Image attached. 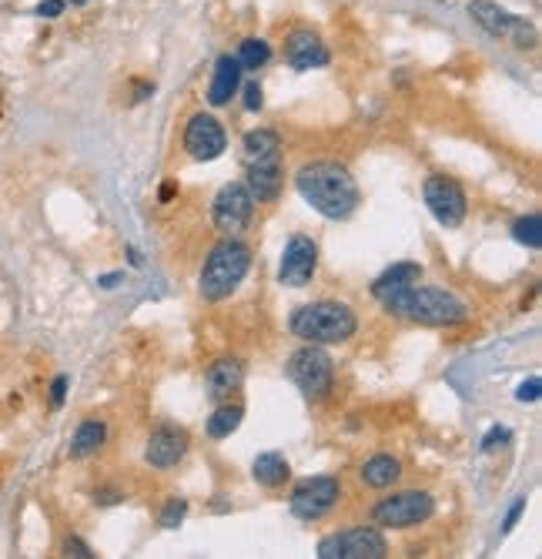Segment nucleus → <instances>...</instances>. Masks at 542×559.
<instances>
[{"label":"nucleus","mask_w":542,"mask_h":559,"mask_svg":"<svg viewBox=\"0 0 542 559\" xmlns=\"http://www.w3.org/2000/svg\"><path fill=\"white\" fill-rule=\"evenodd\" d=\"M295 188L298 195L315 208L321 218L331 221H345L352 218V212L359 208V184L352 178V171L338 161H312V165H301L295 175Z\"/></svg>","instance_id":"obj_1"},{"label":"nucleus","mask_w":542,"mask_h":559,"mask_svg":"<svg viewBox=\"0 0 542 559\" xmlns=\"http://www.w3.org/2000/svg\"><path fill=\"white\" fill-rule=\"evenodd\" d=\"M382 305L389 315L415 322V325H462V322H468V305L455 291L419 285V282L385 295Z\"/></svg>","instance_id":"obj_2"},{"label":"nucleus","mask_w":542,"mask_h":559,"mask_svg":"<svg viewBox=\"0 0 542 559\" xmlns=\"http://www.w3.org/2000/svg\"><path fill=\"white\" fill-rule=\"evenodd\" d=\"M244 171H248V191L255 201H275L285 184L282 167V141L268 128H258L244 135Z\"/></svg>","instance_id":"obj_3"},{"label":"nucleus","mask_w":542,"mask_h":559,"mask_svg":"<svg viewBox=\"0 0 542 559\" xmlns=\"http://www.w3.org/2000/svg\"><path fill=\"white\" fill-rule=\"evenodd\" d=\"M252 268V248L238 238L218 242L205 258V268L197 278V291L205 302H225L228 295L244 282V275Z\"/></svg>","instance_id":"obj_4"},{"label":"nucleus","mask_w":542,"mask_h":559,"mask_svg":"<svg viewBox=\"0 0 542 559\" xmlns=\"http://www.w3.org/2000/svg\"><path fill=\"white\" fill-rule=\"evenodd\" d=\"M291 332L312 345H342L359 332V315L345 302H312L291 315Z\"/></svg>","instance_id":"obj_5"},{"label":"nucleus","mask_w":542,"mask_h":559,"mask_svg":"<svg viewBox=\"0 0 542 559\" xmlns=\"http://www.w3.org/2000/svg\"><path fill=\"white\" fill-rule=\"evenodd\" d=\"M285 376L298 385L308 399H325L331 392V382H335V362L321 345L298 348L285 365Z\"/></svg>","instance_id":"obj_6"},{"label":"nucleus","mask_w":542,"mask_h":559,"mask_svg":"<svg viewBox=\"0 0 542 559\" xmlns=\"http://www.w3.org/2000/svg\"><path fill=\"white\" fill-rule=\"evenodd\" d=\"M432 513H436V499L419 489H408V493H391V496L378 499L372 519H376V526L385 529H412L432 519Z\"/></svg>","instance_id":"obj_7"},{"label":"nucleus","mask_w":542,"mask_h":559,"mask_svg":"<svg viewBox=\"0 0 542 559\" xmlns=\"http://www.w3.org/2000/svg\"><path fill=\"white\" fill-rule=\"evenodd\" d=\"M318 556L321 559H385L389 556V543L385 536L372 526L345 529V532H335L325 536L318 543Z\"/></svg>","instance_id":"obj_8"},{"label":"nucleus","mask_w":542,"mask_h":559,"mask_svg":"<svg viewBox=\"0 0 542 559\" xmlns=\"http://www.w3.org/2000/svg\"><path fill=\"white\" fill-rule=\"evenodd\" d=\"M252 214H255V195L248 191L244 182H231L225 184L218 195H214V205H211V221L218 231H225L228 238H235L238 231L252 225Z\"/></svg>","instance_id":"obj_9"},{"label":"nucleus","mask_w":542,"mask_h":559,"mask_svg":"<svg viewBox=\"0 0 542 559\" xmlns=\"http://www.w3.org/2000/svg\"><path fill=\"white\" fill-rule=\"evenodd\" d=\"M342 499V483L335 476H315V479H301L291 493V513L305 519V523H315L321 516H329Z\"/></svg>","instance_id":"obj_10"},{"label":"nucleus","mask_w":542,"mask_h":559,"mask_svg":"<svg viewBox=\"0 0 542 559\" xmlns=\"http://www.w3.org/2000/svg\"><path fill=\"white\" fill-rule=\"evenodd\" d=\"M422 195H425V205H429L432 218H436L442 228H459L466 221L468 198L459 182H452L445 175H432V178H425Z\"/></svg>","instance_id":"obj_11"},{"label":"nucleus","mask_w":542,"mask_h":559,"mask_svg":"<svg viewBox=\"0 0 542 559\" xmlns=\"http://www.w3.org/2000/svg\"><path fill=\"white\" fill-rule=\"evenodd\" d=\"M318 272V245L305 235L288 238L285 252H282V265H278V282L288 288H305Z\"/></svg>","instance_id":"obj_12"},{"label":"nucleus","mask_w":542,"mask_h":559,"mask_svg":"<svg viewBox=\"0 0 542 559\" xmlns=\"http://www.w3.org/2000/svg\"><path fill=\"white\" fill-rule=\"evenodd\" d=\"M228 148V135L218 118L211 114H195L191 121L184 124V151L191 154L195 161H214L221 158Z\"/></svg>","instance_id":"obj_13"},{"label":"nucleus","mask_w":542,"mask_h":559,"mask_svg":"<svg viewBox=\"0 0 542 559\" xmlns=\"http://www.w3.org/2000/svg\"><path fill=\"white\" fill-rule=\"evenodd\" d=\"M184 453H188V432H184V429H174V425H161V429L151 432L144 459H148L154 469H171L184 459Z\"/></svg>","instance_id":"obj_14"},{"label":"nucleus","mask_w":542,"mask_h":559,"mask_svg":"<svg viewBox=\"0 0 542 559\" xmlns=\"http://www.w3.org/2000/svg\"><path fill=\"white\" fill-rule=\"evenodd\" d=\"M285 61L295 67V71H312V67H325L331 61L329 47L321 44V37L315 31H298L288 34L285 41Z\"/></svg>","instance_id":"obj_15"},{"label":"nucleus","mask_w":542,"mask_h":559,"mask_svg":"<svg viewBox=\"0 0 542 559\" xmlns=\"http://www.w3.org/2000/svg\"><path fill=\"white\" fill-rule=\"evenodd\" d=\"M241 64L235 54H221L218 64H214V77L208 84V105L211 107H225L231 105V97L241 91Z\"/></svg>","instance_id":"obj_16"},{"label":"nucleus","mask_w":542,"mask_h":559,"mask_svg":"<svg viewBox=\"0 0 542 559\" xmlns=\"http://www.w3.org/2000/svg\"><path fill=\"white\" fill-rule=\"evenodd\" d=\"M241 382H244V365L238 359H218L205 376V389H208V399L225 402L231 399V392H238Z\"/></svg>","instance_id":"obj_17"},{"label":"nucleus","mask_w":542,"mask_h":559,"mask_svg":"<svg viewBox=\"0 0 542 559\" xmlns=\"http://www.w3.org/2000/svg\"><path fill=\"white\" fill-rule=\"evenodd\" d=\"M468 17H472L489 37H512L515 24H519V17L509 14L506 7L492 4V0H472V4H468Z\"/></svg>","instance_id":"obj_18"},{"label":"nucleus","mask_w":542,"mask_h":559,"mask_svg":"<svg viewBox=\"0 0 542 559\" xmlns=\"http://www.w3.org/2000/svg\"><path fill=\"white\" fill-rule=\"evenodd\" d=\"M415 282H422L419 265H415V261H399V265L385 268V272L372 282V295L382 302L385 295H391V291H399V288H406V285H415Z\"/></svg>","instance_id":"obj_19"},{"label":"nucleus","mask_w":542,"mask_h":559,"mask_svg":"<svg viewBox=\"0 0 542 559\" xmlns=\"http://www.w3.org/2000/svg\"><path fill=\"white\" fill-rule=\"evenodd\" d=\"M361 483L372 485V489H389V485H395L399 479H402V462L395 459V455H372L365 466H361Z\"/></svg>","instance_id":"obj_20"},{"label":"nucleus","mask_w":542,"mask_h":559,"mask_svg":"<svg viewBox=\"0 0 542 559\" xmlns=\"http://www.w3.org/2000/svg\"><path fill=\"white\" fill-rule=\"evenodd\" d=\"M252 476H255L258 485H265V489H278V485L291 476V466L285 462V455L282 453H261L255 459V466H252Z\"/></svg>","instance_id":"obj_21"},{"label":"nucleus","mask_w":542,"mask_h":559,"mask_svg":"<svg viewBox=\"0 0 542 559\" xmlns=\"http://www.w3.org/2000/svg\"><path fill=\"white\" fill-rule=\"evenodd\" d=\"M105 439H107V425L101 419H84V423L77 425L74 439H71V455L74 459H88V455H94L105 446Z\"/></svg>","instance_id":"obj_22"},{"label":"nucleus","mask_w":542,"mask_h":559,"mask_svg":"<svg viewBox=\"0 0 542 559\" xmlns=\"http://www.w3.org/2000/svg\"><path fill=\"white\" fill-rule=\"evenodd\" d=\"M235 58H238L241 71H261L271 61V44L265 37H244Z\"/></svg>","instance_id":"obj_23"},{"label":"nucleus","mask_w":542,"mask_h":559,"mask_svg":"<svg viewBox=\"0 0 542 559\" xmlns=\"http://www.w3.org/2000/svg\"><path fill=\"white\" fill-rule=\"evenodd\" d=\"M244 419V408L241 406H218L214 415L208 419V436L211 439H228Z\"/></svg>","instance_id":"obj_24"},{"label":"nucleus","mask_w":542,"mask_h":559,"mask_svg":"<svg viewBox=\"0 0 542 559\" xmlns=\"http://www.w3.org/2000/svg\"><path fill=\"white\" fill-rule=\"evenodd\" d=\"M512 238L519 245H526L532 252H539L542 248V218L539 214H526V218H519L515 225H512Z\"/></svg>","instance_id":"obj_25"},{"label":"nucleus","mask_w":542,"mask_h":559,"mask_svg":"<svg viewBox=\"0 0 542 559\" xmlns=\"http://www.w3.org/2000/svg\"><path fill=\"white\" fill-rule=\"evenodd\" d=\"M509 442H512L509 429H506V425H492V429L485 432V439H482V453H496V449L509 446Z\"/></svg>","instance_id":"obj_26"},{"label":"nucleus","mask_w":542,"mask_h":559,"mask_svg":"<svg viewBox=\"0 0 542 559\" xmlns=\"http://www.w3.org/2000/svg\"><path fill=\"white\" fill-rule=\"evenodd\" d=\"M184 516H188V502H184V499H171V502L165 506V513H161V526L174 529Z\"/></svg>","instance_id":"obj_27"},{"label":"nucleus","mask_w":542,"mask_h":559,"mask_svg":"<svg viewBox=\"0 0 542 559\" xmlns=\"http://www.w3.org/2000/svg\"><path fill=\"white\" fill-rule=\"evenodd\" d=\"M539 395H542V382H539V376H532L529 382L519 385L515 399H519V402H539Z\"/></svg>","instance_id":"obj_28"},{"label":"nucleus","mask_w":542,"mask_h":559,"mask_svg":"<svg viewBox=\"0 0 542 559\" xmlns=\"http://www.w3.org/2000/svg\"><path fill=\"white\" fill-rule=\"evenodd\" d=\"M261 105H265V94H261V84H258V81H252V84H244V107H248V111H261Z\"/></svg>","instance_id":"obj_29"},{"label":"nucleus","mask_w":542,"mask_h":559,"mask_svg":"<svg viewBox=\"0 0 542 559\" xmlns=\"http://www.w3.org/2000/svg\"><path fill=\"white\" fill-rule=\"evenodd\" d=\"M64 7H67V0H41V4H37V17L54 20V17L64 14Z\"/></svg>","instance_id":"obj_30"},{"label":"nucleus","mask_w":542,"mask_h":559,"mask_svg":"<svg viewBox=\"0 0 542 559\" xmlns=\"http://www.w3.org/2000/svg\"><path fill=\"white\" fill-rule=\"evenodd\" d=\"M526 513V496H519L515 499V506H512L509 509V516H506V523H502V529H506V532H509L512 526H515V523H519V516Z\"/></svg>","instance_id":"obj_31"},{"label":"nucleus","mask_w":542,"mask_h":559,"mask_svg":"<svg viewBox=\"0 0 542 559\" xmlns=\"http://www.w3.org/2000/svg\"><path fill=\"white\" fill-rule=\"evenodd\" d=\"M64 549H67V556H77V559H90V556H94V553H90L88 546L81 543V540H77V536H71V540H67V543H64Z\"/></svg>","instance_id":"obj_32"},{"label":"nucleus","mask_w":542,"mask_h":559,"mask_svg":"<svg viewBox=\"0 0 542 559\" xmlns=\"http://www.w3.org/2000/svg\"><path fill=\"white\" fill-rule=\"evenodd\" d=\"M64 395H67V378L58 376V378H54V385H50V402H54V406H60V402H64Z\"/></svg>","instance_id":"obj_33"},{"label":"nucleus","mask_w":542,"mask_h":559,"mask_svg":"<svg viewBox=\"0 0 542 559\" xmlns=\"http://www.w3.org/2000/svg\"><path fill=\"white\" fill-rule=\"evenodd\" d=\"M120 278H124V275L120 272H111V275H101V278H97V285L101 288H114L120 282Z\"/></svg>","instance_id":"obj_34"},{"label":"nucleus","mask_w":542,"mask_h":559,"mask_svg":"<svg viewBox=\"0 0 542 559\" xmlns=\"http://www.w3.org/2000/svg\"><path fill=\"white\" fill-rule=\"evenodd\" d=\"M128 255H131V265H137V268L144 265V258H141V252H137V248H128Z\"/></svg>","instance_id":"obj_35"},{"label":"nucleus","mask_w":542,"mask_h":559,"mask_svg":"<svg viewBox=\"0 0 542 559\" xmlns=\"http://www.w3.org/2000/svg\"><path fill=\"white\" fill-rule=\"evenodd\" d=\"M67 4H74V7H84V4H88V0H67Z\"/></svg>","instance_id":"obj_36"}]
</instances>
